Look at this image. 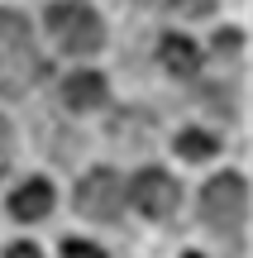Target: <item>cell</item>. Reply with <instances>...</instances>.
I'll return each mask as SVG.
<instances>
[{
    "instance_id": "cell-1",
    "label": "cell",
    "mask_w": 253,
    "mask_h": 258,
    "mask_svg": "<svg viewBox=\"0 0 253 258\" xmlns=\"http://www.w3.org/2000/svg\"><path fill=\"white\" fill-rule=\"evenodd\" d=\"M38 72H43V62L34 53L29 24L15 10H0V96H19Z\"/></svg>"
},
{
    "instance_id": "cell-2",
    "label": "cell",
    "mask_w": 253,
    "mask_h": 258,
    "mask_svg": "<svg viewBox=\"0 0 253 258\" xmlns=\"http://www.w3.org/2000/svg\"><path fill=\"white\" fill-rule=\"evenodd\" d=\"M201 215L215 234H239L244 230V215H248V186L244 177L234 172H220L215 182H206L201 191Z\"/></svg>"
},
{
    "instance_id": "cell-3",
    "label": "cell",
    "mask_w": 253,
    "mask_h": 258,
    "mask_svg": "<svg viewBox=\"0 0 253 258\" xmlns=\"http://www.w3.org/2000/svg\"><path fill=\"white\" fill-rule=\"evenodd\" d=\"M48 34H53V43L62 48V53H76V57L96 53V48L105 43L101 15L86 10V5H53L48 10Z\"/></svg>"
},
{
    "instance_id": "cell-4",
    "label": "cell",
    "mask_w": 253,
    "mask_h": 258,
    "mask_svg": "<svg viewBox=\"0 0 253 258\" xmlns=\"http://www.w3.org/2000/svg\"><path fill=\"white\" fill-rule=\"evenodd\" d=\"M76 206H81L86 220H120V206H124V186L110 167L91 172L81 186H76Z\"/></svg>"
},
{
    "instance_id": "cell-5",
    "label": "cell",
    "mask_w": 253,
    "mask_h": 258,
    "mask_svg": "<svg viewBox=\"0 0 253 258\" xmlns=\"http://www.w3.org/2000/svg\"><path fill=\"white\" fill-rule=\"evenodd\" d=\"M177 182H172L162 167H143L139 177H134V206H139L148 220H167L172 211H177Z\"/></svg>"
},
{
    "instance_id": "cell-6",
    "label": "cell",
    "mask_w": 253,
    "mask_h": 258,
    "mask_svg": "<svg viewBox=\"0 0 253 258\" xmlns=\"http://www.w3.org/2000/svg\"><path fill=\"white\" fill-rule=\"evenodd\" d=\"M53 211V186L48 182H24V186H15V196H10V215L15 220H43V215Z\"/></svg>"
},
{
    "instance_id": "cell-7",
    "label": "cell",
    "mask_w": 253,
    "mask_h": 258,
    "mask_svg": "<svg viewBox=\"0 0 253 258\" xmlns=\"http://www.w3.org/2000/svg\"><path fill=\"white\" fill-rule=\"evenodd\" d=\"M105 101V77L96 72H72L62 82V105H72V110H96V105Z\"/></svg>"
},
{
    "instance_id": "cell-8",
    "label": "cell",
    "mask_w": 253,
    "mask_h": 258,
    "mask_svg": "<svg viewBox=\"0 0 253 258\" xmlns=\"http://www.w3.org/2000/svg\"><path fill=\"white\" fill-rule=\"evenodd\" d=\"M162 67H167L172 77H196V67H201L196 43H191V38L167 34V38H162Z\"/></svg>"
},
{
    "instance_id": "cell-9",
    "label": "cell",
    "mask_w": 253,
    "mask_h": 258,
    "mask_svg": "<svg viewBox=\"0 0 253 258\" xmlns=\"http://www.w3.org/2000/svg\"><path fill=\"white\" fill-rule=\"evenodd\" d=\"M220 139L210 134V129H187V134H177V153L182 158H215Z\"/></svg>"
},
{
    "instance_id": "cell-10",
    "label": "cell",
    "mask_w": 253,
    "mask_h": 258,
    "mask_svg": "<svg viewBox=\"0 0 253 258\" xmlns=\"http://www.w3.org/2000/svg\"><path fill=\"white\" fill-rule=\"evenodd\" d=\"M62 258H101V249L86 244V239H67V244H62Z\"/></svg>"
},
{
    "instance_id": "cell-11",
    "label": "cell",
    "mask_w": 253,
    "mask_h": 258,
    "mask_svg": "<svg viewBox=\"0 0 253 258\" xmlns=\"http://www.w3.org/2000/svg\"><path fill=\"white\" fill-rule=\"evenodd\" d=\"M172 10H177V15H206L210 10V0H167Z\"/></svg>"
},
{
    "instance_id": "cell-12",
    "label": "cell",
    "mask_w": 253,
    "mask_h": 258,
    "mask_svg": "<svg viewBox=\"0 0 253 258\" xmlns=\"http://www.w3.org/2000/svg\"><path fill=\"white\" fill-rule=\"evenodd\" d=\"M10 148H15V134H10V124L0 120V172L10 167Z\"/></svg>"
},
{
    "instance_id": "cell-13",
    "label": "cell",
    "mask_w": 253,
    "mask_h": 258,
    "mask_svg": "<svg viewBox=\"0 0 253 258\" xmlns=\"http://www.w3.org/2000/svg\"><path fill=\"white\" fill-rule=\"evenodd\" d=\"M5 258H38V249H34V244H10Z\"/></svg>"
},
{
    "instance_id": "cell-14",
    "label": "cell",
    "mask_w": 253,
    "mask_h": 258,
    "mask_svg": "<svg viewBox=\"0 0 253 258\" xmlns=\"http://www.w3.org/2000/svg\"><path fill=\"white\" fill-rule=\"evenodd\" d=\"M215 43H220V48H225V53H234V48H239V34H220V38H215Z\"/></svg>"
}]
</instances>
